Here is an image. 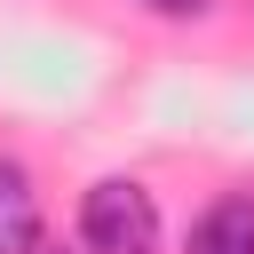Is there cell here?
<instances>
[{
  "mask_svg": "<svg viewBox=\"0 0 254 254\" xmlns=\"http://www.w3.org/2000/svg\"><path fill=\"white\" fill-rule=\"evenodd\" d=\"M159 198L135 175H103L79 190V246L87 254H159Z\"/></svg>",
  "mask_w": 254,
  "mask_h": 254,
  "instance_id": "6da1fadb",
  "label": "cell"
},
{
  "mask_svg": "<svg viewBox=\"0 0 254 254\" xmlns=\"http://www.w3.org/2000/svg\"><path fill=\"white\" fill-rule=\"evenodd\" d=\"M183 254H254V190H222L198 206Z\"/></svg>",
  "mask_w": 254,
  "mask_h": 254,
  "instance_id": "7a4b0ae2",
  "label": "cell"
},
{
  "mask_svg": "<svg viewBox=\"0 0 254 254\" xmlns=\"http://www.w3.org/2000/svg\"><path fill=\"white\" fill-rule=\"evenodd\" d=\"M40 246V190L16 159H0V254H32Z\"/></svg>",
  "mask_w": 254,
  "mask_h": 254,
  "instance_id": "3957f363",
  "label": "cell"
},
{
  "mask_svg": "<svg viewBox=\"0 0 254 254\" xmlns=\"http://www.w3.org/2000/svg\"><path fill=\"white\" fill-rule=\"evenodd\" d=\"M143 8H151V16H175V24H183V16H206L214 0H143Z\"/></svg>",
  "mask_w": 254,
  "mask_h": 254,
  "instance_id": "277c9868",
  "label": "cell"
},
{
  "mask_svg": "<svg viewBox=\"0 0 254 254\" xmlns=\"http://www.w3.org/2000/svg\"><path fill=\"white\" fill-rule=\"evenodd\" d=\"M32 254H64V246H48V238H40V246H32Z\"/></svg>",
  "mask_w": 254,
  "mask_h": 254,
  "instance_id": "5b68a950",
  "label": "cell"
}]
</instances>
